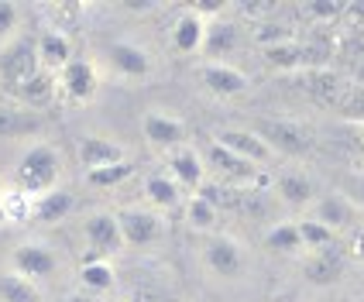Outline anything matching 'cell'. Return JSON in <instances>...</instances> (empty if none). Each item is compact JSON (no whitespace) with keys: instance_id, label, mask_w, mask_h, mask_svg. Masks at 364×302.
Returning a JSON list of instances; mask_svg holds the SVG:
<instances>
[{"instance_id":"cell-1","label":"cell","mask_w":364,"mask_h":302,"mask_svg":"<svg viewBox=\"0 0 364 302\" xmlns=\"http://www.w3.org/2000/svg\"><path fill=\"white\" fill-rule=\"evenodd\" d=\"M59 179H62V158L52 144L35 141L21 151L18 165H14V185H18L21 193H28L31 200H38L45 193L59 189Z\"/></svg>"},{"instance_id":"cell-2","label":"cell","mask_w":364,"mask_h":302,"mask_svg":"<svg viewBox=\"0 0 364 302\" xmlns=\"http://www.w3.org/2000/svg\"><path fill=\"white\" fill-rule=\"evenodd\" d=\"M203 161H206V168L217 176V182H220V185H230V189L255 193V185H262V182H264V168H258V165H251V161L237 158L234 151L220 148L217 141L206 144Z\"/></svg>"},{"instance_id":"cell-3","label":"cell","mask_w":364,"mask_h":302,"mask_svg":"<svg viewBox=\"0 0 364 302\" xmlns=\"http://www.w3.org/2000/svg\"><path fill=\"white\" fill-rule=\"evenodd\" d=\"M38 72H41V62H38V45H35V38L21 35V38H14L11 45L0 48V82H4V90H11L14 97H18L21 86H28Z\"/></svg>"},{"instance_id":"cell-4","label":"cell","mask_w":364,"mask_h":302,"mask_svg":"<svg viewBox=\"0 0 364 302\" xmlns=\"http://www.w3.org/2000/svg\"><path fill=\"white\" fill-rule=\"evenodd\" d=\"M203 264L217 275V279H227V282H237L247 268V254H244L241 241L227 237V234H213L210 241L203 244Z\"/></svg>"},{"instance_id":"cell-5","label":"cell","mask_w":364,"mask_h":302,"mask_svg":"<svg viewBox=\"0 0 364 302\" xmlns=\"http://www.w3.org/2000/svg\"><path fill=\"white\" fill-rule=\"evenodd\" d=\"M255 134L262 138L275 155H306L313 148V131L296 121H258Z\"/></svg>"},{"instance_id":"cell-6","label":"cell","mask_w":364,"mask_h":302,"mask_svg":"<svg viewBox=\"0 0 364 302\" xmlns=\"http://www.w3.org/2000/svg\"><path fill=\"white\" fill-rule=\"evenodd\" d=\"M117 223L127 247H148L162 237V217L151 206H124L117 210Z\"/></svg>"},{"instance_id":"cell-7","label":"cell","mask_w":364,"mask_h":302,"mask_svg":"<svg viewBox=\"0 0 364 302\" xmlns=\"http://www.w3.org/2000/svg\"><path fill=\"white\" fill-rule=\"evenodd\" d=\"M82 234H86V244L93 247V258H107V261H110L124 247V234H121V223H117V213H110V210L90 213L86 223H82Z\"/></svg>"},{"instance_id":"cell-8","label":"cell","mask_w":364,"mask_h":302,"mask_svg":"<svg viewBox=\"0 0 364 302\" xmlns=\"http://www.w3.org/2000/svg\"><path fill=\"white\" fill-rule=\"evenodd\" d=\"M55 82H59V97H65L69 103H90L100 90V72L90 59H73L55 76Z\"/></svg>"},{"instance_id":"cell-9","label":"cell","mask_w":364,"mask_h":302,"mask_svg":"<svg viewBox=\"0 0 364 302\" xmlns=\"http://www.w3.org/2000/svg\"><path fill=\"white\" fill-rule=\"evenodd\" d=\"M55 268H59V258L45 241H24L11 251V271H18V275L31 279V282L52 279Z\"/></svg>"},{"instance_id":"cell-10","label":"cell","mask_w":364,"mask_h":302,"mask_svg":"<svg viewBox=\"0 0 364 302\" xmlns=\"http://www.w3.org/2000/svg\"><path fill=\"white\" fill-rule=\"evenodd\" d=\"M213 141L220 148H227V151H234L237 158L258 165V168H268V161L275 158V151L255 134V127H220L213 134Z\"/></svg>"},{"instance_id":"cell-11","label":"cell","mask_w":364,"mask_h":302,"mask_svg":"<svg viewBox=\"0 0 364 302\" xmlns=\"http://www.w3.org/2000/svg\"><path fill=\"white\" fill-rule=\"evenodd\" d=\"M206 35H210V18L196 7H182L176 24H172V48L179 55H196L206 52Z\"/></svg>"},{"instance_id":"cell-12","label":"cell","mask_w":364,"mask_h":302,"mask_svg":"<svg viewBox=\"0 0 364 302\" xmlns=\"http://www.w3.org/2000/svg\"><path fill=\"white\" fill-rule=\"evenodd\" d=\"M206 161H203V155L196 151V148H189V144H182V148H176V151H168V176L176 179V185H179L182 193H200L203 185H206Z\"/></svg>"},{"instance_id":"cell-13","label":"cell","mask_w":364,"mask_h":302,"mask_svg":"<svg viewBox=\"0 0 364 302\" xmlns=\"http://www.w3.org/2000/svg\"><path fill=\"white\" fill-rule=\"evenodd\" d=\"M76 158H80V165L86 168V176H90V172H100V168L127 161V151H124L121 141H110L103 134H86L76 144Z\"/></svg>"},{"instance_id":"cell-14","label":"cell","mask_w":364,"mask_h":302,"mask_svg":"<svg viewBox=\"0 0 364 302\" xmlns=\"http://www.w3.org/2000/svg\"><path fill=\"white\" fill-rule=\"evenodd\" d=\"M200 80L203 86L213 93V97H241L247 90V76H244L237 65L230 62H220V59H206L200 65Z\"/></svg>"},{"instance_id":"cell-15","label":"cell","mask_w":364,"mask_h":302,"mask_svg":"<svg viewBox=\"0 0 364 302\" xmlns=\"http://www.w3.org/2000/svg\"><path fill=\"white\" fill-rule=\"evenodd\" d=\"M309 217L316 223H323V227H330L333 234H341L347 227H354V220H358V206L347 200V193H330V196L313 203V213H309Z\"/></svg>"},{"instance_id":"cell-16","label":"cell","mask_w":364,"mask_h":302,"mask_svg":"<svg viewBox=\"0 0 364 302\" xmlns=\"http://www.w3.org/2000/svg\"><path fill=\"white\" fill-rule=\"evenodd\" d=\"M141 131H144V138L155 144V148H168V151H176V148L186 144V124H182L179 117H172V114H162V110L144 114Z\"/></svg>"},{"instance_id":"cell-17","label":"cell","mask_w":364,"mask_h":302,"mask_svg":"<svg viewBox=\"0 0 364 302\" xmlns=\"http://www.w3.org/2000/svg\"><path fill=\"white\" fill-rule=\"evenodd\" d=\"M35 45H38L41 69H45V72H52V76H59L62 69L76 59V55H73V41H69V35H65V31H59V28L41 31L38 38H35Z\"/></svg>"},{"instance_id":"cell-18","label":"cell","mask_w":364,"mask_h":302,"mask_svg":"<svg viewBox=\"0 0 364 302\" xmlns=\"http://www.w3.org/2000/svg\"><path fill=\"white\" fill-rule=\"evenodd\" d=\"M303 271H306V282L333 285L341 275H344V258H341V251L330 244L323 251H313V254H309V261L303 264Z\"/></svg>"},{"instance_id":"cell-19","label":"cell","mask_w":364,"mask_h":302,"mask_svg":"<svg viewBox=\"0 0 364 302\" xmlns=\"http://www.w3.org/2000/svg\"><path fill=\"white\" fill-rule=\"evenodd\" d=\"M110 62H114L117 72L131 76V80L151 72V55L144 52L141 45H134V41H114L110 45Z\"/></svg>"},{"instance_id":"cell-20","label":"cell","mask_w":364,"mask_h":302,"mask_svg":"<svg viewBox=\"0 0 364 302\" xmlns=\"http://www.w3.org/2000/svg\"><path fill=\"white\" fill-rule=\"evenodd\" d=\"M144 200H148L151 210H176L182 203V189L176 185V179L168 172H159V176L144 179Z\"/></svg>"},{"instance_id":"cell-21","label":"cell","mask_w":364,"mask_h":302,"mask_svg":"<svg viewBox=\"0 0 364 302\" xmlns=\"http://www.w3.org/2000/svg\"><path fill=\"white\" fill-rule=\"evenodd\" d=\"M73 206H76L73 193L59 185V189H52V193H45V196H38V200H35V217H31V220L59 223V220H65V217L73 213Z\"/></svg>"},{"instance_id":"cell-22","label":"cell","mask_w":364,"mask_h":302,"mask_svg":"<svg viewBox=\"0 0 364 302\" xmlns=\"http://www.w3.org/2000/svg\"><path fill=\"white\" fill-rule=\"evenodd\" d=\"M55 93H59V82H55V76L41 69V72L28 82V86H21V90H18V100L24 103L28 110H35V114H38L41 107H48V103L55 100Z\"/></svg>"},{"instance_id":"cell-23","label":"cell","mask_w":364,"mask_h":302,"mask_svg":"<svg viewBox=\"0 0 364 302\" xmlns=\"http://www.w3.org/2000/svg\"><path fill=\"white\" fill-rule=\"evenodd\" d=\"M41 131V117L35 110H0V138H31Z\"/></svg>"},{"instance_id":"cell-24","label":"cell","mask_w":364,"mask_h":302,"mask_svg":"<svg viewBox=\"0 0 364 302\" xmlns=\"http://www.w3.org/2000/svg\"><path fill=\"white\" fill-rule=\"evenodd\" d=\"M0 302H41V288L18 271L0 275Z\"/></svg>"},{"instance_id":"cell-25","label":"cell","mask_w":364,"mask_h":302,"mask_svg":"<svg viewBox=\"0 0 364 302\" xmlns=\"http://www.w3.org/2000/svg\"><path fill=\"white\" fill-rule=\"evenodd\" d=\"M275 189H279V196H282L289 206H309L313 203V185L306 176L299 172H282L279 179H275Z\"/></svg>"},{"instance_id":"cell-26","label":"cell","mask_w":364,"mask_h":302,"mask_svg":"<svg viewBox=\"0 0 364 302\" xmlns=\"http://www.w3.org/2000/svg\"><path fill=\"white\" fill-rule=\"evenodd\" d=\"M0 206H4V217L7 223H24L35 217V200L28 193H21L18 185H4L0 193Z\"/></svg>"},{"instance_id":"cell-27","label":"cell","mask_w":364,"mask_h":302,"mask_svg":"<svg viewBox=\"0 0 364 302\" xmlns=\"http://www.w3.org/2000/svg\"><path fill=\"white\" fill-rule=\"evenodd\" d=\"M80 282L86 292H107L114 285V264L107 258H90L80 268Z\"/></svg>"},{"instance_id":"cell-28","label":"cell","mask_w":364,"mask_h":302,"mask_svg":"<svg viewBox=\"0 0 364 302\" xmlns=\"http://www.w3.org/2000/svg\"><path fill=\"white\" fill-rule=\"evenodd\" d=\"M217 213H220V210L206 200V196H200V193L186 200V220H189L193 230H203V234L213 230V227H217Z\"/></svg>"},{"instance_id":"cell-29","label":"cell","mask_w":364,"mask_h":302,"mask_svg":"<svg viewBox=\"0 0 364 302\" xmlns=\"http://www.w3.org/2000/svg\"><path fill=\"white\" fill-rule=\"evenodd\" d=\"M264 247H272V251H285V254H296V251H303L299 223H275V227L264 234Z\"/></svg>"},{"instance_id":"cell-30","label":"cell","mask_w":364,"mask_h":302,"mask_svg":"<svg viewBox=\"0 0 364 302\" xmlns=\"http://www.w3.org/2000/svg\"><path fill=\"white\" fill-rule=\"evenodd\" d=\"M296 223H299V237H303V247H309V251H323V247H330V244L337 241V234H333L330 227H323V223H316L313 217L296 220Z\"/></svg>"},{"instance_id":"cell-31","label":"cell","mask_w":364,"mask_h":302,"mask_svg":"<svg viewBox=\"0 0 364 302\" xmlns=\"http://www.w3.org/2000/svg\"><path fill=\"white\" fill-rule=\"evenodd\" d=\"M237 45V28L227 21H210V35H206V52L210 55H223V52H230Z\"/></svg>"},{"instance_id":"cell-32","label":"cell","mask_w":364,"mask_h":302,"mask_svg":"<svg viewBox=\"0 0 364 302\" xmlns=\"http://www.w3.org/2000/svg\"><path fill=\"white\" fill-rule=\"evenodd\" d=\"M264 62L279 65V69H299L303 65V52L296 41H279V45H264Z\"/></svg>"},{"instance_id":"cell-33","label":"cell","mask_w":364,"mask_h":302,"mask_svg":"<svg viewBox=\"0 0 364 302\" xmlns=\"http://www.w3.org/2000/svg\"><path fill=\"white\" fill-rule=\"evenodd\" d=\"M21 38V7L14 0H0V48Z\"/></svg>"},{"instance_id":"cell-34","label":"cell","mask_w":364,"mask_h":302,"mask_svg":"<svg viewBox=\"0 0 364 302\" xmlns=\"http://www.w3.org/2000/svg\"><path fill=\"white\" fill-rule=\"evenodd\" d=\"M131 172H134V165L121 161V165H110V168H100V172H90L86 179H90V185H97V189H110V185H121Z\"/></svg>"},{"instance_id":"cell-35","label":"cell","mask_w":364,"mask_h":302,"mask_svg":"<svg viewBox=\"0 0 364 302\" xmlns=\"http://www.w3.org/2000/svg\"><path fill=\"white\" fill-rule=\"evenodd\" d=\"M347 189H350V193H347V200L354 203V206H361V210H364V176H354Z\"/></svg>"},{"instance_id":"cell-36","label":"cell","mask_w":364,"mask_h":302,"mask_svg":"<svg viewBox=\"0 0 364 302\" xmlns=\"http://www.w3.org/2000/svg\"><path fill=\"white\" fill-rule=\"evenodd\" d=\"M347 117H364V97H350V100L344 103Z\"/></svg>"},{"instance_id":"cell-37","label":"cell","mask_w":364,"mask_h":302,"mask_svg":"<svg viewBox=\"0 0 364 302\" xmlns=\"http://www.w3.org/2000/svg\"><path fill=\"white\" fill-rule=\"evenodd\" d=\"M350 251H354V258H358V261H364V227H358V230H354Z\"/></svg>"},{"instance_id":"cell-38","label":"cell","mask_w":364,"mask_h":302,"mask_svg":"<svg viewBox=\"0 0 364 302\" xmlns=\"http://www.w3.org/2000/svg\"><path fill=\"white\" fill-rule=\"evenodd\" d=\"M309 11H313V14H333V18H337L344 7H341V4H309Z\"/></svg>"},{"instance_id":"cell-39","label":"cell","mask_w":364,"mask_h":302,"mask_svg":"<svg viewBox=\"0 0 364 302\" xmlns=\"http://www.w3.org/2000/svg\"><path fill=\"white\" fill-rule=\"evenodd\" d=\"M65 302H93L90 292H73V296H65Z\"/></svg>"},{"instance_id":"cell-40","label":"cell","mask_w":364,"mask_h":302,"mask_svg":"<svg viewBox=\"0 0 364 302\" xmlns=\"http://www.w3.org/2000/svg\"><path fill=\"white\" fill-rule=\"evenodd\" d=\"M0 227H7V217H4V206H0Z\"/></svg>"},{"instance_id":"cell-41","label":"cell","mask_w":364,"mask_h":302,"mask_svg":"<svg viewBox=\"0 0 364 302\" xmlns=\"http://www.w3.org/2000/svg\"><path fill=\"white\" fill-rule=\"evenodd\" d=\"M0 193H4V176H0Z\"/></svg>"}]
</instances>
